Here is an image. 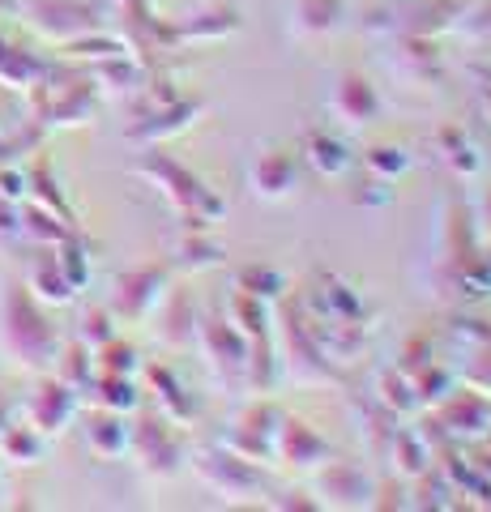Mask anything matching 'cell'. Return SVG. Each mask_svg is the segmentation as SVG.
Here are the masks:
<instances>
[{
	"label": "cell",
	"mask_w": 491,
	"mask_h": 512,
	"mask_svg": "<svg viewBox=\"0 0 491 512\" xmlns=\"http://www.w3.org/2000/svg\"><path fill=\"white\" fill-rule=\"evenodd\" d=\"M26 13H30V26L43 30L47 39H60V43L82 39L94 30V13L73 5V0H39V5H30Z\"/></svg>",
	"instance_id": "7a4b0ae2"
},
{
	"label": "cell",
	"mask_w": 491,
	"mask_h": 512,
	"mask_svg": "<svg viewBox=\"0 0 491 512\" xmlns=\"http://www.w3.org/2000/svg\"><path fill=\"white\" fill-rule=\"evenodd\" d=\"M30 414H35V431H56L73 414L69 384H43V389L30 397Z\"/></svg>",
	"instance_id": "3957f363"
},
{
	"label": "cell",
	"mask_w": 491,
	"mask_h": 512,
	"mask_svg": "<svg viewBox=\"0 0 491 512\" xmlns=\"http://www.w3.org/2000/svg\"><path fill=\"white\" fill-rule=\"evenodd\" d=\"M0 333H5V350L26 367H43L56 350V329L47 325V316L30 303L26 286H9L5 325H0Z\"/></svg>",
	"instance_id": "6da1fadb"
},
{
	"label": "cell",
	"mask_w": 491,
	"mask_h": 512,
	"mask_svg": "<svg viewBox=\"0 0 491 512\" xmlns=\"http://www.w3.org/2000/svg\"><path fill=\"white\" fill-rule=\"evenodd\" d=\"M18 9V0H0V13H13Z\"/></svg>",
	"instance_id": "8fae6325"
},
{
	"label": "cell",
	"mask_w": 491,
	"mask_h": 512,
	"mask_svg": "<svg viewBox=\"0 0 491 512\" xmlns=\"http://www.w3.org/2000/svg\"><path fill=\"white\" fill-rule=\"evenodd\" d=\"M26 231L35 235V239H65V231L52 227V218H47L43 210H30V214H26Z\"/></svg>",
	"instance_id": "9c48e42d"
},
{
	"label": "cell",
	"mask_w": 491,
	"mask_h": 512,
	"mask_svg": "<svg viewBox=\"0 0 491 512\" xmlns=\"http://www.w3.org/2000/svg\"><path fill=\"white\" fill-rule=\"evenodd\" d=\"M0 197H22V180H18V175H0Z\"/></svg>",
	"instance_id": "30bf717a"
},
{
	"label": "cell",
	"mask_w": 491,
	"mask_h": 512,
	"mask_svg": "<svg viewBox=\"0 0 491 512\" xmlns=\"http://www.w3.org/2000/svg\"><path fill=\"white\" fill-rule=\"evenodd\" d=\"M158 282V274H154V269H150V274H146V269H141V274H129V278H120L116 286H120V295H116V308L124 312V316H141V308H146V303H150V286Z\"/></svg>",
	"instance_id": "277c9868"
},
{
	"label": "cell",
	"mask_w": 491,
	"mask_h": 512,
	"mask_svg": "<svg viewBox=\"0 0 491 512\" xmlns=\"http://www.w3.org/2000/svg\"><path fill=\"white\" fill-rule=\"evenodd\" d=\"M0 444H5V453L18 457V461H35V457H39V436H35V427H9L5 436H0Z\"/></svg>",
	"instance_id": "8992f818"
},
{
	"label": "cell",
	"mask_w": 491,
	"mask_h": 512,
	"mask_svg": "<svg viewBox=\"0 0 491 512\" xmlns=\"http://www.w3.org/2000/svg\"><path fill=\"white\" fill-rule=\"evenodd\" d=\"M342 94H351V107H342V111H351V116H372L376 99H372L368 82H359V77H346V82H342Z\"/></svg>",
	"instance_id": "ba28073f"
},
{
	"label": "cell",
	"mask_w": 491,
	"mask_h": 512,
	"mask_svg": "<svg viewBox=\"0 0 491 512\" xmlns=\"http://www.w3.org/2000/svg\"><path fill=\"white\" fill-rule=\"evenodd\" d=\"M35 73H43V64H39V60L22 56L18 47H9L5 39H0V82H9V86H26Z\"/></svg>",
	"instance_id": "5b68a950"
},
{
	"label": "cell",
	"mask_w": 491,
	"mask_h": 512,
	"mask_svg": "<svg viewBox=\"0 0 491 512\" xmlns=\"http://www.w3.org/2000/svg\"><path fill=\"white\" fill-rule=\"evenodd\" d=\"M90 444L99 448V453H116V448L124 444V427H120V419H99L90 427Z\"/></svg>",
	"instance_id": "52a82bcc"
}]
</instances>
